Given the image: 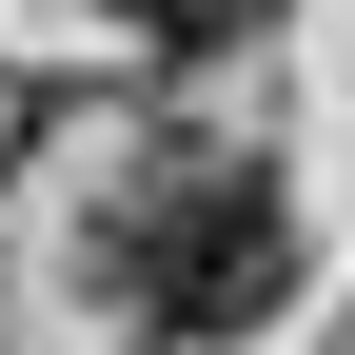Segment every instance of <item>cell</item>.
Instances as JSON below:
<instances>
[{"mask_svg": "<svg viewBox=\"0 0 355 355\" xmlns=\"http://www.w3.org/2000/svg\"><path fill=\"white\" fill-rule=\"evenodd\" d=\"M99 277H119V316L158 355H217V336H257L296 296V198L257 158H158L139 198L99 217Z\"/></svg>", "mask_w": 355, "mask_h": 355, "instance_id": "6da1fadb", "label": "cell"}, {"mask_svg": "<svg viewBox=\"0 0 355 355\" xmlns=\"http://www.w3.org/2000/svg\"><path fill=\"white\" fill-rule=\"evenodd\" d=\"M99 20H119V40H158V60H217V40H257L277 0H99Z\"/></svg>", "mask_w": 355, "mask_h": 355, "instance_id": "7a4b0ae2", "label": "cell"}, {"mask_svg": "<svg viewBox=\"0 0 355 355\" xmlns=\"http://www.w3.org/2000/svg\"><path fill=\"white\" fill-rule=\"evenodd\" d=\"M0 139H20V99H0Z\"/></svg>", "mask_w": 355, "mask_h": 355, "instance_id": "3957f363", "label": "cell"}]
</instances>
